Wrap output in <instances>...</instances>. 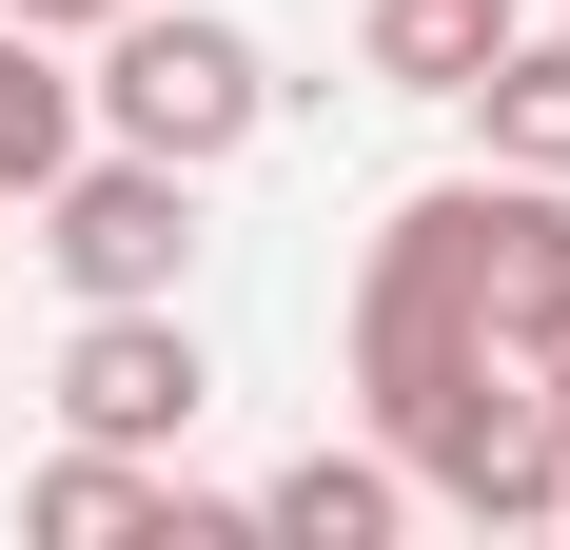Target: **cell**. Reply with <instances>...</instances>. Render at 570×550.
Segmentation results:
<instances>
[{
    "label": "cell",
    "instance_id": "obj_5",
    "mask_svg": "<svg viewBox=\"0 0 570 550\" xmlns=\"http://www.w3.org/2000/svg\"><path fill=\"white\" fill-rule=\"evenodd\" d=\"M197 334H177V295H99V315H79V354H59V413H79V433L99 452H177L197 433Z\"/></svg>",
    "mask_w": 570,
    "mask_h": 550
},
{
    "label": "cell",
    "instance_id": "obj_12",
    "mask_svg": "<svg viewBox=\"0 0 570 550\" xmlns=\"http://www.w3.org/2000/svg\"><path fill=\"white\" fill-rule=\"evenodd\" d=\"M0 20H40V40H99V20H118V0H0Z\"/></svg>",
    "mask_w": 570,
    "mask_h": 550
},
{
    "label": "cell",
    "instance_id": "obj_1",
    "mask_svg": "<svg viewBox=\"0 0 570 550\" xmlns=\"http://www.w3.org/2000/svg\"><path fill=\"white\" fill-rule=\"evenodd\" d=\"M79 118H99L118 158L217 177L236 138L276 118V59L236 40V20H197V0H118V20H99V79H79Z\"/></svg>",
    "mask_w": 570,
    "mask_h": 550
},
{
    "label": "cell",
    "instance_id": "obj_6",
    "mask_svg": "<svg viewBox=\"0 0 570 550\" xmlns=\"http://www.w3.org/2000/svg\"><path fill=\"white\" fill-rule=\"evenodd\" d=\"M492 40H512V0H374V20H354V59H374L394 99H472Z\"/></svg>",
    "mask_w": 570,
    "mask_h": 550
},
{
    "label": "cell",
    "instance_id": "obj_11",
    "mask_svg": "<svg viewBox=\"0 0 570 550\" xmlns=\"http://www.w3.org/2000/svg\"><path fill=\"white\" fill-rule=\"evenodd\" d=\"M492 354H512V374H531V393H551V433H570V275H551V295H531V315H512V334H492Z\"/></svg>",
    "mask_w": 570,
    "mask_h": 550
},
{
    "label": "cell",
    "instance_id": "obj_10",
    "mask_svg": "<svg viewBox=\"0 0 570 550\" xmlns=\"http://www.w3.org/2000/svg\"><path fill=\"white\" fill-rule=\"evenodd\" d=\"M79 158V79L40 59V20H0V197H40Z\"/></svg>",
    "mask_w": 570,
    "mask_h": 550
},
{
    "label": "cell",
    "instance_id": "obj_9",
    "mask_svg": "<svg viewBox=\"0 0 570 550\" xmlns=\"http://www.w3.org/2000/svg\"><path fill=\"white\" fill-rule=\"evenodd\" d=\"M472 118H492V158L512 177H570V40H492V79H472Z\"/></svg>",
    "mask_w": 570,
    "mask_h": 550
},
{
    "label": "cell",
    "instance_id": "obj_3",
    "mask_svg": "<svg viewBox=\"0 0 570 550\" xmlns=\"http://www.w3.org/2000/svg\"><path fill=\"white\" fill-rule=\"evenodd\" d=\"M413 492H453V511H492V531H531V511L570 492V433H551V393L512 374V354H472L453 393H433V413H413Z\"/></svg>",
    "mask_w": 570,
    "mask_h": 550
},
{
    "label": "cell",
    "instance_id": "obj_7",
    "mask_svg": "<svg viewBox=\"0 0 570 550\" xmlns=\"http://www.w3.org/2000/svg\"><path fill=\"white\" fill-rule=\"evenodd\" d=\"M20 531H59V550H118V531H197V492H158V472H138V452H59L40 492H20Z\"/></svg>",
    "mask_w": 570,
    "mask_h": 550
},
{
    "label": "cell",
    "instance_id": "obj_4",
    "mask_svg": "<svg viewBox=\"0 0 570 550\" xmlns=\"http://www.w3.org/2000/svg\"><path fill=\"white\" fill-rule=\"evenodd\" d=\"M40 256L79 275V315H99V295H177L197 177H177V158H59V177H40Z\"/></svg>",
    "mask_w": 570,
    "mask_h": 550
},
{
    "label": "cell",
    "instance_id": "obj_8",
    "mask_svg": "<svg viewBox=\"0 0 570 550\" xmlns=\"http://www.w3.org/2000/svg\"><path fill=\"white\" fill-rule=\"evenodd\" d=\"M394 511H413V472H394V452H295L276 492H256V531H295V550H374Z\"/></svg>",
    "mask_w": 570,
    "mask_h": 550
},
{
    "label": "cell",
    "instance_id": "obj_13",
    "mask_svg": "<svg viewBox=\"0 0 570 550\" xmlns=\"http://www.w3.org/2000/svg\"><path fill=\"white\" fill-rule=\"evenodd\" d=\"M551 531H570V492H551Z\"/></svg>",
    "mask_w": 570,
    "mask_h": 550
},
{
    "label": "cell",
    "instance_id": "obj_2",
    "mask_svg": "<svg viewBox=\"0 0 570 550\" xmlns=\"http://www.w3.org/2000/svg\"><path fill=\"white\" fill-rule=\"evenodd\" d=\"M472 354H492V295H472V177H433V197H394V236H374V275H354V393H374V433H413Z\"/></svg>",
    "mask_w": 570,
    "mask_h": 550
}]
</instances>
